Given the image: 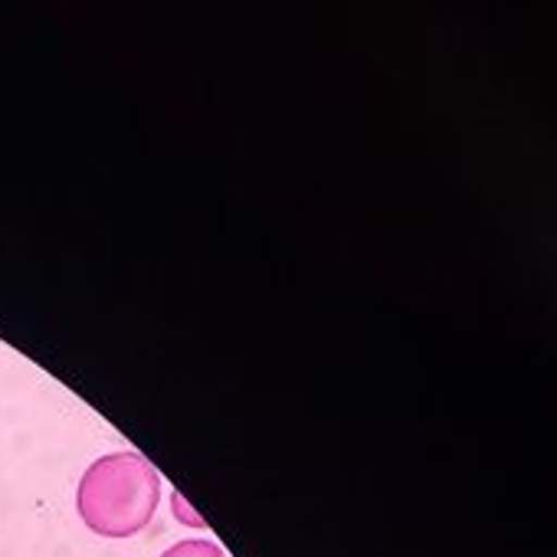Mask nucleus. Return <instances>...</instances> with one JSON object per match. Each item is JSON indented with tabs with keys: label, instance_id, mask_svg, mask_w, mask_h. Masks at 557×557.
I'll return each mask as SVG.
<instances>
[{
	"label": "nucleus",
	"instance_id": "f257e3e1",
	"mask_svg": "<svg viewBox=\"0 0 557 557\" xmlns=\"http://www.w3.org/2000/svg\"><path fill=\"white\" fill-rule=\"evenodd\" d=\"M161 502V472L135 449L106 453L79 479L76 511L99 537L145 531Z\"/></svg>",
	"mask_w": 557,
	"mask_h": 557
},
{
	"label": "nucleus",
	"instance_id": "7ed1b4c3",
	"mask_svg": "<svg viewBox=\"0 0 557 557\" xmlns=\"http://www.w3.org/2000/svg\"><path fill=\"white\" fill-rule=\"evenodd\" d=\"M174 515H177L181 521L194 524V528H203V521H200V518H197V515H194V511H190L187 505H184V498H181V495H174Z\"/></svg>",
	"mask_w": 557,
	"mask_h": 557
},
{
	"label": "nucleus",
	"instance_id": "f03ea898",
	"mask_svg": "<svg viewBox=\"0 0 557 557\" xmlns=\"http://www.w3.org/2000/svg\"><path fill=\"white\" fill-rule=\"evenodd\" d=\"M161 557H226L223 547L216 541H207V537H184L177 544H171Z\"/></svg>",
	"mask_w": 557,
	"mask_h": 557
}]
</instances>
